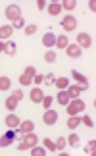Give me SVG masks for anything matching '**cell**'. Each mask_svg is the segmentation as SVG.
<instances>
[{"mask_svg": "<svg viewBox=\"0 0 96 156\" xmlns=\"http://www.w3.org/2000/svg\"><path fill=\"white\" fill-rule=\"evenodd\" d=\"M37 141H39V137L33 133H23V139H21V143L17 145V151H29L31 147H35L37 145Z\"/></svg>", "mask_w": 96, "mask_h": 156, "instance_id": "6da1fadb", "label": "cell"}, {"mask_svg": "<svg viewBox=\"0 0 96 156\" xmlns=\"http://www.w3.org/2000/svg\"><path fill=\"white\" fill-rule=\"evenodd\" d=\"M85 110V102H83L81 98H71L67 102V114L69 116H77L79 112Z\"/></svg>", "mask_w": 96, "mask_h": 156, "instance_id": "7a4b0ae2", "label": "cell"}, {"mask_svg": "<svg viewBox=\"0 0 96 156\" xmlns=\"http://www.w3.org/2000/svg\"><path fill=\"white\" fill-rule=\"evenodd\" d=\"M6 17H8V20H12V21L21 20V8H19V6H15V4L6 6Z\"/></svg>", "mask_w": 96, "mask_h": 156, "instance_id": "3957f363", "label": "cell"}, {"mask_svg": "<svg viewBox=\"0 0 96 156\" xmlns=\"http://www.w3.org/2000/svg\"><path fill=\"white\" fill-rule=\"evenodd\" d=\"M62 27L65 29V31H75V29H77V17L71 16V14L63 16L62 17Z\"/></svg>", "mask_w": 96, "mask_h": 156, "instance_id": "277c9868", "label": "cell"}, {"mask_svg": "<svg viewBox=\"0 0 96 156\" xmlns=\"http://www.w3.org/2000/svg\"><path fill=\"white\" fill-rule=\"evenodd\" d=\"M17 139V131H14V129H10V131H6V133L0 137V147H10L12 143H14Z\"/></svg>", "mask_w": 96, "mask_h": 156, "instance_id": "5b68a950", "label": "cell"}, {"mask_svg": "<svg viewBox=\"0 0 96 156\" xmlns=\"http://www.w3.org/2000/svg\"><path fill=\"white\" fill-rule=\"evenodd\" d=\"M43 122L46 123V125H54L58 122V112L56 110H50V108H48V110L43 114Z\"/></svg>", "mask_w": 96, "mask_h": 156, "instance_id": "8992f818", "label": "cell"}, {"mask_svg": "<svg viewBox=\"0 0 96 156\" xmlns=\"http://www.w3.org/2000/svg\"><path fill=\"white\" fill-rule=\"evenodd\" d=\"M4 123L8 125L10 129H17V127H19V123H21V119L17 118V116H15L14 112H10L8 116H6V119H4Z\"/></svg>", "mask_w": 96, "mask_h": 156, "instance_id": "52a82bcc", "label": "cell"}, {"mask_svg": "<svg viewBox=\"0 0 96 156\" xmlns=\"http://www.w3.org/2000/svg\"><path fill=\"white\" fill-rule=\"evenodd\" d=\"M75 44H79L81 48H91L92 41H91V37H88V33H79L77 35V43Z\"/></svg>", "mask_w": 96, "mask_h": 156, "instance_id": "ba28073f", "label": "cell"}, {"mask_svg": "<svg viewBox=\"0 0 96 156\" xmlns=\"http://www.w3.org/2000/svg\"><path fill=\"white\" fill-rule=\"evenodd\" d=\"M71 75H73V79L79 83V87L83 89V91H85V89H88V79H87V77L83 75V73H79L77 69H73V71H71Z\"/></svg>", "mask_w": 96, "mask_h": 156, "instance_id": "9c48e42d", "label": "cell"}, {"mask_svg": "<svg viewBox=\"0 0 96 156\" xmlns=\"http://www.w3.org/2000/svg\"><path fill=\"white\" fill-rule=\"evenodd\" d=\"M65 54H67L69 58H79L83 54V48L79 44H67V46H65Z\"/></svg>", "mask_w": 96, "mask_h": 156, "instance_id": "30bf717a", "label": "cell"}, {"mask_svg": "<svg viewBox=\"0 0 96 156\" xmlns=\"http://www.w3.org/2000/svg\"><path fill=\"white\" fill-rule=\"evenodd\" d=\"M43 44L46 46V48H54V46H56V35L48 31L44 37H43Z\"/></svg>", "mask_w": 96, "mask_h": 156, "instance_id": "8fae6325", "label": "cell"}, {"mask_svg": "<svg viewBox=\"0 0 96 156\" xmlns=\"http://www.w3.org/2000/svg\"><path fill=\"white\" fill-rule=\"evenodd\" d=\"M31 102H43V98H44V93L40 91L39 87H35V89H31Z\"/></svg>", "mask_w": 96, "mask_h": 156, "instance_id": "7c38bea8", "label": "cell"}, {"mask_svg": "<svg viewBox=\"0 0 96 156\" xmlns=\"http://www.w3.org/2000/svg\"><path fill=\"white\" fill-rule=\"evenodd\" d=\"M48 14L50 16H60L62 14V2H50L48 4Z\"/></svg>", "mask_w": 96, "mask_h": 156, "instance_id": "4fadbf2b", "label": "cell"}, {"mask_svg": "<svg viewBox=\"0 0 96 156\" xmlns=\"http://www.w3.org/2000/svg\"><path fill=\"white\" fill-rule=\"evenodd\" d=\"M12 33H14V27H12V25H2V27H0V41L10 39Z\"/></svg>", "mask_w": 96, "mask_h": 156, "instance_id": "5bb4252c", "label": "cell"}, {"mask_svg": "<svg viewBox=\"0 0 96 156\" xmlns=\"http://www.w3.org/2000/svg\"><path fill=\"white\" fill-rule=\"evenodd\" d=\"M33 129H35V123L31 122V119H25V122L19 123V131H21V133H31Z\"/></svg>", "mask_w": 96, "mask_h": 156, "instance_id": "9a60e30c", "label": "cell"}, {"mask_svg": "<svg viewBox=\"0 0 96 156\" xmlns=\"http://www.w3.org/2000/svg\"><path fill=\"white\" fill-rule=\"evenodd\" d=\"M56 100H58V102L60 104H62V106H67V102H69V94H67V91H60L58 93V97H56Z\"/></svg>", "mask_w": 96, "mask_h": 156, "instance_id": "2e32d148", "label": "cell"}, {"mask_svg": "<svg viewBox=\"0 0 96 156\" xmlns=\"http://www.w3.org/2000/svg\"><path fill=\"white\" fill-rule=\"evenodd\" d=\"M54 85H56L60 91H63V89L69 87V81L65 79V77H56V81H54Z\"/></svg>", "mask_w": 96, "mask_h": 156, "instance_id": "e0dca14e", "label": "cell"}, {"mask_svg": "<svg viewBox=\"0 0 96 156\" xmlns=\"http://www.w3.org/2000/svg\"><path fill=\"white\" fill-rule=\"evenodd\" d=\"M10 87H12V79L6 77V75H2L0 77V91H8Z\"/></svg>", "mask_w": 96, "mask_h": 156, "instance_id": "ac0fdd59", "label": "cell"}, {"mask_svg": "<svg viewBox=\"0 0 96 156\" xmlns=\"http://www.w3.org/2000/svg\"><path fill=\"white\" fill-rule=\"evenodd\" d=\"M83 91L81 87H77V85H73V87H67V94H69V98H79V93Z\"/></svg>", "mask_w": 96, "mask_h": 156, "instance_id": "d6986e66", "label": "cell"}, {"mask_svg": "<svg viewBox=\"0 0 96 156\" xmlns=\"http://www.w3.org/2000/svg\"><path fill=\"white\" fill-rule=\"evenodd\" d=\"M77 125H81V118H79V116H69V119H67V127H69V129H75Z\"/></svg>", "mask_w": 96, "mask_h": 156, "instance_id": "ffe728a7", "label": "cell"}, {"mask_svg": "<svg viewBox=\"0 0 96 156\" xmlns=\"http://www.w3.org/2000/svg\"><path fill=\"white\" fill-rule=\"evenodd\" d=\"M67 44H69V41H67V37H65V35H60V37H56V46H58V48H65Z\"/></svg>", "mask_w": 96, "mask_h": 156, "instance_id": "44dd1931", "label": "cell"}, {"mask_svg": "<svg viewBox=\"0 0 96 156\" xmlns=\"http://www.w3.org/2000/svg\"><path fill=\"white\" fill-rule=\"evenodd\" d=\"M65 141H67L69 147H79V135H77V133H71L69 139H65Z\"/></svg>", "mask_w": 96, "mask_h": 156, "instance_id": "7402d4cb", "label": "cell"}, {"mask_svg": "<svg viewBox=\"0 0 96 156\" xmlns=\"http://www.w3.org/2000/svg\"><path fill=\"white\" fill-rule=\"evenodd\" d=\"M15 106H17V100H15L14 97H8V98H6V108H8L10 112H14Z\"/></svg>", "mask_w": 96, "mask_h": 156, "instance_id": "603a6c76", "label": "cell"}, {"mask_svg": "<svg viewBox=\"0 0 96 156\" xmlns=\"http://www.w3.org/2000/svg\"><path fill=\"white\" fill-rule=\"evenodd\" d=\"M6 54H10V56H15V52H17V46H15V43H10L8 46H6V50H4Z\"/></svg>", "mask_w": 96, "mask_h": 156, "instance_id": "cb8c5ba5", "label": "cell"}, {"mask_svg": "<svg viewBox=\"0 0 96 156\" xmlns=\"http://www.w3.org/2000/svg\"><path fill=\"white\" fill-rule=\"evenodd\" d=\"M54 145H56V151H63V148H65V145H67V141H65L63 137H60V139H58L56 143H54Z\"/></svg>", "mask_w": 96, "mask_h": 156, "instance_id": "d4e9b609", "label": "cell"}, {"mask_svg": "<svg viewBox=\"0 0 96 156\" xmlns=\"http://www.w3.org/2000/svg\"><path fill=\"white\" fill-rule=\"evenodd\" d=\"M44 60H46V62H48V64H52V62H56V52H54V50H48V52L44 54Z\"/></svg>", "mask_w": 96, "mask_h": 156, "instance_id": "484cf974", "label": "cell"}, {"mask_svg": "<svg viewBox=\"0 0 96 156\" xmlns=\"http://www.w3.org/2000/svg\"><path fill=\"white\" fill-rule=\"evenodd\" d=\"M62 8L63 10H73L75 8V0H63V2H62Z\"/></svg>", "mask_w": 96, "mask_h": 156, "instance_id": "4316f807", "label": "cell"}, {"mask_svg": "<svg viewBox=\"0 0 96 156\" xmlns=\"http://www.w3.org/2000/svg\"><path fill=\"white\" fill-rule=\"evenodd\" d=\"M81 123H85L87 127H94V122H92L91 116H83V118H81Z\"/></svg>", "mask_w": 96, "mask_h": 156, "instance_id": "83f0119b", "label": "cell"}, {"mask_svg": "<svg viewBox=\"0 0 96 156\" xmlns=\"http://www.w3.org/2000/svg\"><path fill=\"white\" fill-rule=\"evenodd\" d=\"M44 148H46V151H50V152H56V145H54L50 139H44Z\"/></svg>", "mask_w": 96, "mask_h": 156, "instance_id": "f1b7e54d", "label": "cell"}, {"mask_svg": "<svg viewBox=\"0 0 96 156\" xmlns=\"http://www.w3.org/2000/svg\"><path fill=\"white\" fill-rule=\"evenodd\" d=\"M23 29H25V35H29V37H31V35H35V31H37V25H35V23H31V25H25Z\"/></svg>", "mask_w": 96, "mask_h": 156, "instance_id": "f546056e", "label": "cell"}, {"mask_svg": "<svg viewBox=\"0 0 96 156\" xmlns=\"http://www.w3.org/2000/svg\"><path fill=\"white\" fill-rule=\"evenodd\" d=\"M31 152H33L35 156H43V154H46V148H40V147H31Z\"/></svg>", "mask_w": 96, "mask_h": 156, "instance_id": "4dcf8cb0", "label": "cell"}, {"mask_svg": "<svg viewBox=\"0 0 96 156\" xmlns=\"http://www.w3.org/2000/svg\"><path fill=\"white\" fill-rule=\"evenodd\" d=\"M23 73H25V75H29V77H31V79H33V77L37 75V69H35L33 66H27V68H25V71H23Z\"/></svg>", "mask_w": 96, "mask_h": 156, "instance_id": "1f68e13d", "label": "cell"}, {"mask_svg": "<svg viewBox=\"0 0 96 156\" xmlns=\"http://www.w3.org/2000/svg\"><path fill=\"white\" fill-rule=\"evenodd\" d=\"M54 81H56V75H54V73H48V75H44V81L43 83H46V85H54Z\"/></svg>", "mask_w": 96, "mask_h": 156, "instance_id": "d6a6232c", "label": "cell"}, {"mask_svg": "<svg viewBox=\"0 0 96 156\" xmlns=\"http://www.w3.org/2000/svg\"><path fill=\"white\" fill-rule=\"evenodd\" d=\"M94 151H96V143H94V141H91V143H88V145L85 147V152H87V154H92Z\"/></svg>", "mask_w": 96, "mask_h": 156, "instance_id": "836d02e7", "label": "cell"}, {"mask_svg": "<svg viewBox=\"0 0 96 156\" xmlns=\"http://www.w3.org/2000/svg\"><path fill=\"white\" fill-rule=\"evenodd\" d=\"M31 77H29V75H25V73H21V77H19V83H21V85H31Z\"/></svg>", "mask_w": 96, "mask_h": 156, "instance_id": "e575fe53", "label": "cell"}, {"mask_svg": "<svg viewBox=\"0 0 96 156\" xmlns=\"http://www.w3.org/2000/svg\"><path fill=\"white\" fill-rule=\"evenodd\" d=\"M23 94H25V93H23L21 89H17V91H14V94H12V97H14V98L17 100V102H19V100L23 98Z\"/></svg>", "mask_w": 96, "mask_h": 156, "instance_id": "d590c367", "label": "cell"}, {"mask_svg": "<svg viewBox=\"0 0 96 156\" xmlns=\"http://www.w3.org/2000/svg\"><path fill=\"white\" fill-rule=\"evenodd\" d=\"M43 81H44V75H40V73H37V75L33 77V83H35V85H40Z\"/></svg>", "mask_w": 96, "mask_h": 156, "instance_id": "8d00e7d4", "label": "cell"}, {"mask_svg": "<svg viewBox=\"0 0 96 156\" xmlns=\"http://www.w3.org/2000/svg\"><path fill=\"white\" fill-rule=\"evenodd\" d=\"M50 104H52V97H44V98H43V106L48 110V108H50Z\"/></svg>", "mask_w": 96, "mask_h": 156, "instance_id": "74e56055", "label": "cell"}, {"mask_svg": "<svg viewBox=\"0 0 96 156\" xmlns=\"http://www.w3.org/2000/svg\"><path fill=\"white\" fill-rule=\"evenodd\" d=\"M14 29H19V27H25V21H23V17L21 20H17V21H14V25H12Z\"/></svg>", "mask_w": 96, "mask_h": 156, "instance_id": "f35d334b", "label": "cell"}, {"mask_svg": "<svg viewBox=\"0 0 96 156\" xmlns=\"http://www.w3.org/2000/svg\"><path fill=\"white\" fill-rule=\"evenodd\" d=\"M37 8L39 10H44V0H39V2H37Z\"/></svg>", "mask_w": 96, "mask_h": 156, "instance_id": "ab89813d", "label": "cell"}, {"mask_svg": "<svg viewBox=\"0 0 96 156\" xmlns=\"http://www.w3.org/2000/svg\"><path fill=\"white\" fill-rule=\"evenodd\" d=\"M88 8H91V10H92V12H94V10H96V4H94V0H91V2H88Z\"/></svg>", "mask_w": 96, "mask_h": 156, "instance_id": "60d3db41", "label": "cell"}, {"mask_svg": "<svg viewBox=\"0 0 96 156\" xmlns=\"http://www.w3.org/2000/svg\"><path fill=\"white\" fill-rule=\"evenodd\" d=\"M4 50H6V44L2 43V41H0V52H4Z\"/></svg>", "mask_w": 96, "mask_h": 156, "instance_id": "b9f144b4", "label": "cell"}]
</instances>
